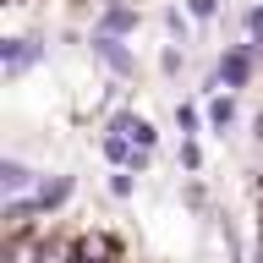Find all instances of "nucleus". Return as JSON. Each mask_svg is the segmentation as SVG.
Returning <instances> with one entry per match:
<instances>
[{"mask_svg":"<svg viewBox=\"0 0 263 263\" xmlns=\"http://www.w3.org/2000/svg\"><path fill=\"white\" fill-rule=\"evenodd\" d=\"M263 66V44H252V39H241V44H225L219 55H214V71H219V88H230V93H241V88H252V77H258Z\"/></svg>","mask_w":263,"mask_h":263,"instance_id":"obj_1","label":"nucleus"},{"mask_svg":"<svg viewBox=\"0 0 263 263\" xmlns=\"http://www.w3.org/2000/svg\"><path fill=\"white\" fill-rule=\"evenodd\" d=\"M82 49H88V55L110 71V82H132V77H137V49H132L121 33H99V28H88Z\"/></svg>","mask_w":263,"mask_h":263,"instance_id":"obj_2","label":"nucleus"},{"mask_svg":"<svg viewBox=\"0 0 263 263\" xmlns=\"http://www.w3.org/2000/svg\"><path fill=\"white\" fill-rule=\"evenodd\" d=\"M49 55V44L44 39H39V33H11V39H6V44H0V66H6V77H28L33 66L44 61Z\"/></svg>","mask_w":263,"mask_h":263,"instance_id":"obj_3","label":"nucleus"},{"mask_svg":"<svg viewBox=\"0 0 263 263\" xmlns=\"http://www.w3.org/2000/svg\"><path fill=\"white\" fill-rule=\"evenodd\" d=\"M93 28H99V33H121V39H132V33L143 28V11L126 6V0H104L99 16H93Z\"/></svg>","mask_w":263,"mask_h":263,"instance_id":"obj_4","label":"nucleus"},{"mask_svg":"<svg viewBox=\"0 0 263 263\" xmlns=\"http://www.w3.org/2000/svg\"><path fill=\"white\" fill-rule=\"evenodd\" d=\"M104 126H110V132H121V137H132V143H137V148H148V154L159 148V126H154L148 115H137V110H121V115H110Z\"/></svg>","mask_w":263,"mask_h":263,"instance_id":"obj_5","label":"nucleus"},{"mask_svg":"<svg viewBox=\"0 0 263 263\" xmlns=\"http://www.w3.org/2000/svg\"><path fill=\"white\" fill-rule=\"evenodd\" d=\"M203 110H209V132H214V137L236 132V115H241V110H236V93H230V88H225V93H209Z\"/></svg>","mask_w":263,"mask_h":263,"instance_id":"obj_6","label":"nucleus"},{"mask_svg":"<svg viewBox=\"0 0 263 263\" xmlns=\"http://www.w3.org/2000/svg\"><path fill=\"white\" fill-rule=\"evenodd\" d=\"M0 176H6V197H28L33 186L44 181V176H39V170L28 164V159H6V170H0Z\"/></svg>","mask_w":263,"mask_h":263,"instance_id":"obj_7","label":"nucleus"},{"mask_svg":"<svg viewBox=\"0 0 263 263\" xmlns=\"http://www.w3.org/2000/svg\"><path fill=\"white\" fill-rule=\"evenodd\" d=\"M203 121H209V110H203L197 99H181V104H176V132H181V137H197Z\"/></svg>","mask_w":263,"mask_h":263,"instance_id":"obj_8","label":"nucleus"},{"mask_svg":"<svg viewBox=\"0 0 263 263\" xmlns=\"http://www.w3.org/2000/svg\"><path fill=\"white\" fill-rule=\"evenodd\" d=\"M159 22H164V33H170L176 44H186V39H192V16H186V6H164Z\"/></svg>","mask_w":263,"mask_h":263,"instance_id":"obj_9","label":"nucleus"},{"mask_svg":"<svg viewBox=\"0 0 263 263\" xmlns=\"http://www.w3.org/2000/svg\"><path fill=\"white\" fill-rule=\"evenodd\" d=\"M110 197L115 203H132L137 197V170H110Z\"/></svg>","mask_w":263,"mask_h":263,"instance_id":"obj_10","label":"nucleus"},{"mask_svg":"<svg viewBox=\"0 0 263 263\" xmlns=\"http://www.w3.org/2000/svg\"><path fill=\"white\" fill-rule=\"evenodd\" d=\"M181 66H186V44H176V39H170V44L159 49V71H164V77H176Z\"/></svg>","mask_w":263,"mask_h":263,"instance_id":"obj_11","label":"nucleus"},{"mask_svg":"<svg viewBox=\"0 0 263 263\" xmlns=\"http://www.w3.org/2000/svg\"><path fill=\"white\" fill-rule=\"evenodd\" d=\"M176 164H181V170H203V148H197V137H181Z\"/></svg>","mask_w":263,"mask_h":263,"instance_id":"obj_12","label":"nucleus"},{"mask_svg":"<svg viewBox=\"0 0 263 263\" xmlns=\"http://www.w3.org/2000/svg\"><path fill=\"white\" fill-rule=\"evenodd\" d=\"M241 33L252 39V44H263V6H247L241 11Z\"/></svg>","mask_w":263,"mask_h":263,"instance_id":"obj_13","label":"nucleus"},{"mask_svg":"<svg viewBox=\"0 0 263 263\" xmlns=\"http://www.w3.org/2000/svg\"><path fill=\"white\" fill-rule=\"evenodd\" d=\"M181 6H186L192 22H214V16H219V0H181Z\"/></svg>","mask_w":263,"mask_h":263,"instance_id":"obj_14","label":"nucleus"}]
</instances>
